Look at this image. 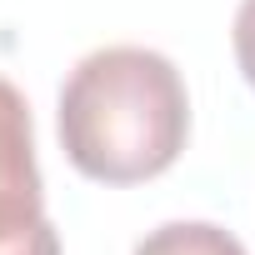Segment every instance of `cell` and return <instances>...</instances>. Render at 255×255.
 Masks as SVG:
<instances>
[{
    "label": "cell",
    "instance_id": "1",
    "mask_svg": "<svg viewBox=\"0 0 255 255\" xmlns=\"http://www.w3.org/2000/svg\"><path fill=\"white\" fill-rule=\"evenodd\" d=\"M65 160L100 185H140L165 175L190 135V95L180 70L145 45L90 50L60 85Z\"/></svg>",
    "mask_w": 255,
    "mask_h": 255
},
{
    "label": "cell",
    "instance_id": "2",
    "mask_svg": "<svg viewBox=\"0 0 255 255\" xmlns=\"http://www.w3.org/2000/svg\"><path fill=\"white\" fill-rule=\"evenodd\" d=\"M0 255H60L35 165V125L25 95L0 75Z\"/></svg>",
    "mask_w": 255,
    "mask_h": 255
},
{
    "label": "cell",
    "instance_id": "3",
    "mask_svg": "<svg viewBox=\"0 0 255 255\" xmlns=\"http://www.w3.org/2000/svg\"><path fill=\"white\" fill-rule=\"evenodd\" d=\"M135 255H250L225 225H210V220H170V225H155Z\"/></svg>",
    "mask_w": 255,
    "mask_h": 255
},
{
    "label": "cell",
    "instance_id": "4",
    "mask_svg": "<svg viewBox=\"0 0 255 255\" xmlns=\"http://www.w3.org/2000/svg\"><path fill=\"white\" fill-rule=\"evenodd\" d=\"M230 40H235V60H240V75H245V85L255 90V0H240Z\"/></svg>",
    "mask_w": 255,
    "mask_h": 255
}]
</instances>
